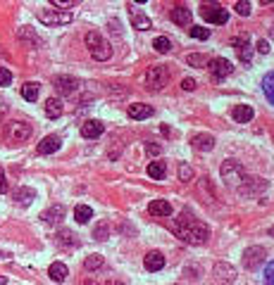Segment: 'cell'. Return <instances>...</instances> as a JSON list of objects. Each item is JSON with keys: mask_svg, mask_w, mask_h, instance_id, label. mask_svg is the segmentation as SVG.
<instances>
[{"mask_svg": "<svg viewBox=\"0 0 274 285\" xmlns=\"http://www.w3.org/2000/svg\"><path fill=\"white\" fill-rule=\"evenodd\" d=\"M74 219H77L79 223H88V221L93 219V209H91L88 204H77V207H74Z\"/></svg>", "mask_w": 274, "mask_h": 285, "instance_id": "obj_23", "label": "cell"}, {"mask_svg": "<svg viewBox=\"0 0 274 285\" xmlns=\"http://www.w3.org/2000/svg\"><path fill=\"white\" fill-rule=\"evenodd\" d=\"M265 285H274V261H270L265 269Z\"/></svg>", "mask_w": 274, "mask_h": 285, "instance_id": "obj_39", "label": "cell"}, {"mask_svg": "<svg viewBox=\"0 0 274 285\" xmlns=\"http://www.w3.org/2000/svg\"><path fill=\"white\" fill-rule=\"evenodd\" d=\"M262 91H265V95H267V100L274 105V71L262 79Z\"/></svg>", "mask_w": 274, "mask_h": 285, "instance_id": "obj_31", "label": "cell"}, {"mask_svg": "<svg viewBox=\"0 0 274 285\" xmlns=\"http://www.w3.org/2000/svg\"><path fill=\"white\" fill-rule=\"evenodd\" d=\"M10 83H12V71L0 67V86H10Z\"/></svg>", "mask_w": 274, "mask_h": 285, "instance_id": "obj_38", "label": "cell"}, {"mask_svg": "<svg viewBox=\"0 0 274 285\" xmlns=\"http://www.w3.org/2000/svg\"><path fill=\"white\" fill-rule=\"evenodd\" d=\"M234 10L241 14V17H248V14H250V2H248V0H238V2L234 5Z\"/></svg>", "mask_w": 274, "mask_h": 285, "instance_id": "obj_35", "label": "cell"}, {"mask_svg": "<svg viewBox=\"0 0 274 285\" xmlns=\"http://www.w3.org/2000/svg\"><path fill=\"white\" fill-rule=\"evenodd\" d=\"M148 212H151V217H169L172 214V204L167 202V200H153L151 204H148Z\"/></svg>", "mask_w": 274, "mask_h": 285, "instance_id": "obj_14", "label": "cell"}, {"mask_svg": "<svg viewBox=\"0 0 274 285\" xmlns=\"http://www.w3.org/2000/svg\"><path fill=\"white\" fill-rule=\"evenodd\" d=\"M265 254H267V252H265V247H260V245H253V247H248L246 252H243L241 261H243V266H246V269L255 271L262 261H265Z\"/></svg>", "mask_w": 274, "mask_h": 285, "instance_id": "obj_9", "label": "cell"}, {"mask_svg": "<svg viewBox=\"0 0 274 285\" xmlns=\"http://www.w3.org/2000/svg\"><path fill=\"white\" fill-rule=\"evenodd\" d=\"M10 186H7V178H5V171L0 169V192H7Z\"/></svg>", "mask_w": 274, "mask_h": 285, "instance_id": "obj_43", "label": "cell"}, {"mask_svg": "<svg viewBox=\"0 0 274 285\" xmlns=\"http://www.w3.org/2000/svg\"><path fill=\"white\" fill-rule=\"evenodd\" d=\"M2 112H7V105H2V102H0V114H2Z\"/></svg>", "mask_w": 274, "mask_h": 285, "instance_id": "obj_45", "label": "cell"}, {"mask_svg": "<svg viewBox=\"0 0 274 285\" xmlns=\"http://www.w3.org/2000/svg\"><path fill=\"white\" fill-rule=\"evenodd\" d=\"M60 145H62L60 136H45L41 143H39V152H41V155H53V152L60 150Z\"/></svg>", "mask_w": 274, "mask_h": 285, "instance_id": "obj_16", "label": "cell"}, {"mask_svg": "<svg viewBox=\"0 0 274 285\" xmlns=\"http://www.w3.org/2000/svg\"><path fill=\"white\" fill-rule=\"evenodd\" d=\"M179 178H181V181H191L193 178V169L189 164H181V166H179Z\"/></svg>", "mask_w": 274, "mask_h": 285, "instance_id": "obj_37", "label": "cell"}, {"mask_svg": "<svg viewBox=\"0 0 274 285\" xmlns=\"http://www.w3.org/2000/svg\"><path fill=\"white\" fill-rule=\"evenodd\" d=\"M191 36L198 38V41H205V38H210V31L203 27H191Z\"/></svg>", "mask_w": 274, "mask_h": 285, "instance_id": "obj_36", "label": "cell"}, {"mask_svg": "<svg viewBox=\"0 0 274 285\" xmlns=\"http://www.w3.org/2000/svg\"><path fill=\"white\" fill-rule=\"evenodd\" d=\"M103 264H105L103 254H91V257L83 259V269H86V271H96V269H100Z\"/></svg>", "mask_w": 274, "mask_h": 285, "instance_id": "obj_30", "label": "cell"}, {"mask_svg": "<svg viewBox=\"0 0 274 285\" xmlns=\"http://www.w3.org/2000/svg\"><path fill=\"white\" fill-rule=\"evenodd\" d=\"M191 10L186 7V5H174V10H172V22L177 24V27H189L191 24Z\"/></svg>", "mask_w": 274, "mask_h": 285, "instance_id": "obj_12", "label": "cell"}, {"mask_svg": "<svg viewBox=\"0 0 274 285\" xmlns=\"http://www.w3.org/2000/svg\"><path fill=\"white\" fill-rule=\"evenodd\" d=\"M164 174H167V166L164 162H151L148 164V176L155 178V181H162Z\"/></svg>", "mask_w": 274, "mask_h": 285, "instance_id": "obj_25", "label": "cell"}, {"mask_svg": "<svg viewBox=\"0 0 274 285\" xmlns=\"http://www.w3.org/2000/svg\"><path fill=\"white\" fill-rule=\"evenodd\" d=\"M117 285H126V283H117Z\"/></svg>", "mask_w": 274, "mask_h": 285, "instance_id": "obj_49", "label": "cell"}, {"mask_svg": "<svg viewBox=\"0 0 274 285\" xmlns=\"http://www.w3.org/2000/svg\"><path fill=\"white\" fill-rule=\"evenodd\" d=\"M50 5H53V7H62V10H69V7L77 5V0H53Z\"/></svg>", "mask_w": 274, "mask_h": 285, "instance_id": "obj_40", "label": "cell"}, {"mask_svg": "<svg viewBox=\"0 0 274 285\" xmlns=\"http://www.w3.org/2000/svg\"><path fill=\"white\" fill-rule=\"evenodd\" d=\"M186 64H191V67H198V69H203L207 64V57L205 55H198V53H193L186 57Z\"/></svg>", "mask_w": 274, "mask_h": 285, "instance_id": "obj_34", "label": "cell"}, {"mask_svg": "<svg viewBox=\"0 0 274 285\" xmlns=\"http://www.w3.org/2000/svg\"><path fill=\"white\" fill-rule=\"evenodd\" d=\"M131 27L134 29H138V31H148V29L153 27V22L146 17V14H131Z\"/></svg>", "mask_w": 274, "mask_h": 285, "instance_id": "obj_26", "label": "cell"}, {"mask_svg": "<svg viewBox=\"0 0 274 285\" xmlns=\"http://www.w3.org/2000/svg\"><path fill=\"white\" fill-rule=\"evenodd\" d=\"M7 257V254H5V252H2V250H0V259H5Z\"/></svg>", "mask_w": 274, "mask_h": 285, "instance_id": "obj_47", "label": "cell"}, {"mask_svg": "<svg viewBox=\"0 0 274 285\" xmlns=\"http://www.w3.org/2000/svg\"><path fill=\"white\" fill-rule=\"evenodd\" d=\"M255 50H260L262 55H267V53H270V43H267V41H260L258 45H255Z\"/></svg>", "mask_w": 274, "mask_h": 285, "instance_id": "obj_44", "label": "cell"}, {"mask_svg": "<svg viewBox=\"0 0 274 285\" xmlns=\"http://www.w3.org/2000/svg\"><path fill=\"white\" fill-rule=\"evenodd\" d=\"M48 276L53 278L55 283H62V281L69 276V271H67V266H65L62 261H55V264H50V269H48Z\"/></svg>", "mask_w": 274, "mask_h": 285, "instance_id": "obj_22", "label": "cell"}, {"mask_svg": "<svg viewBox=\"0 0 274 285\" xmlns=\"http://www.w3.org/2000/svg\"><path fill=\"white\" fill-rule=\"evenodd\" d=\"M2 283H7V278H5V276H0V285Z\"/></svg>", "mask_w": 274, "mask_h": 285, "instance_id": "obj_46", "label": "cell"}, {"mask_svg": "<svg viewBox=\"0 0 274 285\" xmlns=\"http://www.w3.org/2000/svg\"><path fill=\"white\" fill-rule=\"evenodd\" d=\"M108 235H110L108 221H100L96 228H93V238H96V240H108Z\"/></svg>", "mask_w": 274, "mask_h": 285, "instance_id": "obj_33", "label": "cell"}, {"mask_svg": "<svg viewBox=\"0 0 274 285\" xmlns=\"http://www.w3.org/2000/svg\"><path fill=\"white\" fill-rule=\"evenodd\" d=\"M232 117H234V122L248 124L253 117H255V112H253V107H250V105H238V107H234Z\"/></svg>", "mask_w": 274, "mask_h": 285, "instance_id": "obj_18", "label": "cell"}, {"mask_svg": "<svg viewBox=\"0 0 274 285\" xmlns=\"http://www.w3.org/2000/svg\"><path fill=\"white\" fill-rule=\"evenodd\" d=\"M270 235H272V238H274V226H272V228H270Z\"/></svg>", "mask_w": 274, "mask_h": 285, "instance_id": "obj_48", "label": "cell"}, {"mask_svg": "<svg viewBox=\"0 0 274 285\" xmlns=\"http://www.w3.org/2000/svg\"><path fill=\"white\" fill-rule=\"evenodd\" d=\"M146 152H148V155H160L162 148H160L157 143H148V145H146Z\"/></svg>", "mask_w": 274, "mask_h": 285, "instance_id": "obj_42", "label": "cell"}, {"mask_svg": "<svg viewBox=\"0 0 274 285\" xmlns=\"http://www.w3.org/2000/svg\"><path fill=\"white\" fill-rule=\"evenodd\" d=\"M22 97L29 100V102H34V100L39 97V83H34V81L24 83V86H22Z\"/></svg>", "mask_w": 274, "mask_h": 285, "instance_id": "obj_29", "label": "cell"}, {"mask_svg": "<svg viewBox=\"0 0 274 285\" xmlns=\"http://www.w3.org/2000/svg\"><path fill=\"white\" fill-rule=\"evenodd\" d=\"M167 81H169V69L167 67H151L146 71V86L151 91H160Z\"/></svg>", "mask_w": 274, "mask_h": 285, "instance_id": "obj_6", "label": "cell"}, {"mask_svg": "<svg viewBox=\"0 0 274 285\" xmlns=\"http://www.w3.org/2000/svg\"><path fill=\"white\" fill-rule=\"evenodd\" d=\"M36 17L45 27H65L72 22V12H55V10H39Z\"/></svg>", "mask_w": 274, "mask_h": 285, "instance_id": "obj_5", "label": "cell"}, {"mask_svg": "<svg viewBox=\"0 0 274 285\" xmlns=\"http://www.w3.org/2000/svg\"><path fill=\"white\" fill-rule=\"evenodd\" d=\"M181 88H184V91H196V79H191V76L184 79V81H181Z\"/></svg>", "mask_w": 274, "mask_h": 285, "instance_id": "obj_41", "label": "cell"}, {"mask_svg": "<svg viewBox=\"0 0 274 285\" xmlns=\"http://www.w3.org/2000/svg\"><path fill=\"white\" fill-rule=\"evenodd\" d=\"M62 112H65V107H62V100H60V97H48V100H45V114H48L50 119L62 117Z\"/></svg>", "mask_w": 274, "mask_h": 285, "instance_id": "obj_21", "label": "cell"}, {"mask_svg": "<svg viewBox=\"0 0 274 285\" xmlns=\"http://www.w3.org/2000/svg\"><path fill=\"white\" fill-rule=\"evenodd\" d=\"M103 131H105V126H103V122H98V119H88V122L81 124L83 138H98V136H103Z\"/></svg>", "mask_w": 274, "mask_h": 285, "instance_id": "obj_13", "label": "cell"}, {"mask_svg": "<svg viewBox=\"0 0 274 285\" xmlns=\"http://www.w3.org/2000/svg\"><path fill=\"white\" fill-rule=\"evenodd\" d=\"M31 124L27 122H10L5 126V138L10 140V143H24L31 138Z\"/></svg>", "mask_w": 274, "mask_h": 285, "instance_id": "obj_4", "label": "cell"}, {"mask_svg": "<svg viewBox=\"0 0 274 285\" xmlns=\"http://www.w3.org/2000/svg\"><path fill=\"white\" fill-rule=\"evenodd\" d=\"M222 178H224L229 186H234L236 181H241V183H243V178H246L243 166L236 162V159H227V162L222 164Z\"/></svg>", "mask_w": 274, "mask_h": 285, "instance_id": "obj_8", "label": "cell"}, {"mask_svg": "<svg viewBox=\"0 0 274 285\" xmlns=\"http://www.w3.org/2000/svg\"><path fill=\"white\" fill-rule=\"evenodd\" d=\"M215 276L224 278L227 283H232L234 278H236V269H232L229 264H215Z\"/></svg>", "mask_w": 274, "mask_h": 285, "instance_id": "obj_24", "label": "cell"}, {"mask_svg": "<svg viewBox=\"0 0 274 285\" xmlns=\"http://www.w3.org/2000/svg\"><path fill=\"white\" fill-rule=\"evenodd\" d=\"M143 264H146V269H148V271H160V269L164 266V254H162V252H157V250H153V252L146 254Z\"/></svg>", "mask_w": 274, "mask_h": 285, "instance_id": "obj_15", "label": "cell"}, {"mask_svg": "<svg viewBox=\"0 0 274 285\" xmlns=\"http://www.w3.org/2000/svg\"><path fill=\"white\" fill-rule=\"evenodd\" d=\"M191 143L196 150H203V152H210V150L215 148V138L210 136V133H198V136H193Z\"/></svg>", "mask_w": 274, "mask_h": 285, "instance_id": "obj_19", "label": "cell"}, {"mask_svg": "<svg viewBox=\"0 0 274 285\" xmlns=\"http://www.w3.org/2000/svg\"><path fill=\"white\" fill-rule=\"evenodd\" d=\"M57 240H60V245H65V247H77V245H79L77 235L72 231H67V228H62V231L57 233Z\"/></svg>", "mask_w": 274, "mask_h": 285, "instance_id": "obj_28", "label": "cell"}, {"mask_svg": "<svg viewBox=\"0 0 274 285\" xmlns=\"http://www.w3.org/2000/svg\"><path fill=\"white\" fill-rule=\"evenodd\" d=\"M200 17L210 24H227L229 22V12L217 2H203L200 5Z\"/></svg>", "mask_w": 274, "mask_h": 285, "instance_id": "obj_3", "label": "cell"}, {"mask_svg": "<svg viewBox=\"0 0 274 285\" xmlns=\"http://www.w3.org/2000/svg\"><path fill=\"white\" fill-rule=\"evenodd\" d=\"M53 86L57 88V93L72 95V93H77V88H79V81H77L74 76H55V79H53Z\"/></svg>", "mask_w": 274, "mask_h": 285, "instance_id": "obj_11", "label": "cell"}, {"mask_svg": "<svg viewBox=\"0 0 274 285\" xmlns=\"http://www.w3.org/2000/svg\"><path fill=\"white\" fill-rule=\"evenodd\" d=\"M153 48H155L157 53H169V50H172V41L164 38V36H157V38L153 41Z\"/></svg>", "mask_w": 274, "mask_h": 285, "instance_id": "obj_32", "label": "cell"}, {"mask_svg": "<svg viewBox=\"0 0 274 285\" xmlns=\"http://www.w3.org/2000/svg\"><path fill=\"white\" fill-rule=\"evenodd\" d=\"M86 48L91 50V57L98 60V62H105L112 57V48H110V43L98 33V31H88L86 33Z\"/></svg>", "mask_w": 274, "mask_h": 285, "instance_id": "obj_2", "label": "cell"}, {"mask_svg": "<svg viewBox=\"0 0 274 285\" xmlns=\"http://www.w3.org/2000/svg\"><path fill=\"white\" fill-rule=\"evenodd\" d=\"M12 197H14V200H17L19 204H29L31 200H34V197H36V192H34L31 188H17Z\"/></svg>", "mask_w": 274, "mask_h": 285, "instance_id": "obj_27", "label": "cell"}, {"mask_svg": "<svg viewBox=\"0 0 274 285\" xmlns=\"http://www.w3.org/2000/svg\"><path fill=\"white\" fill-rule=\"evenodd\" d=\"M234 45H236V53H238V60L241 62H250L253 60V48H250V43H248V33H241V36H236L234 38Z\"/></svg>", "mask_w": 274, "mask_h": 285, "instance_id": "obj_10", "label": "cell"}, {"mask_svg": "<svg viewBox=\"0 0 274 285\" xmlns=\"http://www.w3.org/2000/svg\"><path fill=\"white\" fill-rule=\"evenodd\" d=\"M129 117L131 119H146V117H153V107L148 105H143V102H134V105H129Z\"/></svg>", "mask_w": 274, "mask_h": 285, "instance_id": "obj_20", "label": "cell"}, {"mask_svg": "<svg viewBox=\"0 0 274 285\" xmlns=\"http://www.w3.org/2000/svg\"><path fill=\"white\" fill-rule=\"evenodd\" d=\"M172 231L177 233L184 243H191V245H203L210 238V228L203 221H196L191 212H181L179 219L172 223Z\"/></svg>", "mask_w": 274, "mask_h": 285, "instance_id": "obj_1", "label": "cell"}, {"mask_svg": "<svg viewBox=\"0 0 274 285\" xmlns=\"http://www.w3.org/2000/svg\"><path fill=\"white\" fill-rule=\"evenodd\" d=\"M41 219L45 221V223H60V221L65 219V207H62V204H53L50 209L43 212Z\"/></svg>", "mask_w": 274, "mask_h": 285, "instance_id": "obj_17", "label": "cell"}, {"mask_svg": "<svg viewBox=\"0 0 274 285\" xmlns=\"http://www.w3.org/2000/svg\"><path fill=\"white\" fill-rule=\"evenodd\" d=\"M207 71H210V76L215 79V81H222L224 76H229L234 71L232 62L229 60H224V57H215V60H207Z\"/></svg>", "mask_w": 274, "mask_h": 285, "instance_id": "obj_7", "label": "cell"}]
</instances>
